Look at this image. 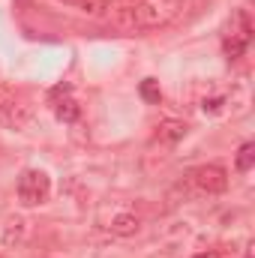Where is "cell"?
<instances>
[{
	"label": "cell",
	"mask_w": 255,
	"mask_h": 258,
	"mask_svg": "<svg viewBox=\"0 0 255 258\" xmlns=\"http://www.w3.org/2000/svg\"><path fill=\"white\" fill-rule=\"evenodd\" d=\"M183 9V0H135L132 3V27L153 30L174 21Z\"/></svg>",
	"instance_id": "6da1fadb"
},
{
	"label": "cell",
	"mask_w": 255,
	"mask_h": 258,
	"mask_svg": "<svg viewBox=\"0 0 255 258\" xmlns=\"http://www.w3.org/2000/svg\"><path fill=\"white\" fill-rule=\"evenodd\" d=\"M186 183L198 195H219L228 189V171L222 165H216V162L198 165V168H192L189 174H186Z\"/></svg>",
	"instance_id": "7a4b0ae2"
},
{
	"label": "cell",
	"mask_w": 255,
	"mask_h": 258,
	"mask_svg": "<svg viewBox=\"0 0 255 258\" xmlns=\"http://www.w3.org/2000/svg\"><path fill=\"white\" fill-rule=\"evenodd\" d=\"M48 192H51V177L45 171H39V168L21 171V177H18V198H21V204L36 207V204H42L48 198Z\"/></svg>",
	"instance_id": "3957f363"
},
{
	"label": "cell",
	"mask_w": 255,
	"mask_h": 258,
	"mask_svg": "<svg viewBox=\"0 0 255 258\" xmlns=\"http://www.w3.org/2000/svg\"><path fill=\"white\" fill-rule=\"evenodd\" d=\"M252 42V21H249V12L246 9H237L231 15V24H228V36H225V54L234 60L240 57Z\"/></svg>",
	"instance_id": "277c9868"
},
{
	"label": "cell",
	"mask_w": 255,
	"mask_h": 258,
	"mask_svg": "<svg viewBox=\"0 0 255 258\" xmlns=\"http://www.w3.org/2000/svg\"><path fill=\"white\" fill-rule=\"evenodd\" d=\"M0 120L9 129H24L30 120H33V105L27 99H3L0 102Z\"/></svg>",
	"instance_id": "5b68a950"
},
{
	"label": "cell",
	"mask_w": 255,
	"mask_h": 258,
	"mask_svg": "<svg viewBox=\"0 0 255 258\" xmlns=\"http://www.w3.org/2000/svg\"><path fill=\"white\" fill-rule=\"evenodd\" d=\"M108 228L114 237H132V234H138V216L135 213H117Z\"/></svg>",
	"instance_id": "8992f818"
},
{
	"label": "cell",
	"mask_w": 255,
	"mask_h": 258,
	"mask_svg": "<svg viewBox=\"0 0 255 258\" xmlns=\"http://www.w3.org/2000/svg\"><path fill=\"white\" fill-rule=\"evenodd\" d=\"M54 114H57V120H63V123H75V120L81 117V108H78V102H75L72 96H63V99L54 102Z\"/></svg>",
	"instance_id": "52a82bcc"
},
{
	"label": "cell",
	"mask_w": 255,
	"mask_h": 258,
	"mask_svg": "<svg viewBox=\"0 0 255 258\" xmlns=\"http://www.w3.org/2000/svg\"><path fill=\"white\" fill-rule=\"evenodd\" d=\"M21 237H24V219L21 216H12L6 222V231H3V246L12 249L15 243H21Z\"/></svg>",
	"instance_id": "ba28073f"
},
{
	"label": "cell",
	"mask_w": 255,
	"mask_h": 258,
	"mask_svg": "<svg viewBox=\"0 0 255 258\" xmlns=\"http://www.w3.org/2000/svg\"><path fill=\"white\" fill-rule=\"evenodd\" d=\"M183 135H186V126L177 123V120H165V123H159V129H156V138L159 141H168V144L180 141Z\"/></svg>",
	"instance_id": "9c48e42d"
},
{
	"label": "cell",
	"mask_w": 255,
	"mask_h": 258,
	"mask_svg": "<svg viewBox=\"0 0 255 258\" xmlns=\"http://www.w3.org/2000/svg\"><path fill=\"white\" fill-rule=\"evenodd\" d=\"M252 165H255V144L246 141V144H240V150H237V156H234V168L246 174Z\"/></svg>",
	"instance_id": "30bf717a"
},
{
	"label": "cell",
	"mask_w": 255,
	"mask_h": 258,
	"mask_svg": "<svg viewBox=\"0 0 255 258\" xmlns=\"http://www.w3.org/2000/svg\"><path fill=\"white\" fill-rule=\"evenodd\" d=\"M138 90H141V96H144L147 102H159V99H162V90H159V81H153V78H144Z\"/></svg>",
	"instance_id": "8fae6325"
},
{
	"label": "cell",
	"mask_w": 255,
	"mask_h": 258,
	"mask_svg": "<svg viewBox=\"0 0 255 258\" xmlns=\"http://www.w3.org/2000/svg\"><path fill=\"white\" fill-rule=\"evenodd\" d=\"M60 96H69V84H60V87H54V90H51V96H48V99H51V105H54Z\"/></svg>",
	"instance_id": "7c38bea8"
},
{
	"label": "cell",
	"mask_w": 255,
	"mask_h": 258,
	"mask_svg": "<svg viewBox=\"0 0 255 258\" xmlns=\"http://www.w3.org/2000/svg\"><path fill=\"white\" fill-rule=\"evenodd\" d=\"M213 258H237V249L234 246H222V249H216Z\"/></svg>",
	"instance_id": "4fadbf2b"
}]
</instances>
